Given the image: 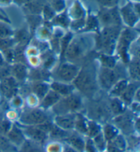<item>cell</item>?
Instances as JSON below:
<instances>
[{"label":"cell","instance_id":"cell-1","mask_svg":"<svg viewBox=\"0 0 140 152\" xmlns=\"http://www.w3.org/2000/svg\"><path fill=\"white\" fill-rule=\"evenodd\" d=\"M73 82L75 87L85 94H90L96 89L95 73L89 68H83L79 70Z\"/></svg>","mask_w":140,"mask_h":152},{"label":"cell","instance_id":"cell-22","mask_svg":"<svg viewBox=\"0 0 140 152\" xmlns=\"http://www.w3.org/2000/svg\"><path fill=\"white\" fill-rule=\"evenodd\" d=\"M128 84V83L127 80L123 79L118 80L113 85V87L110 89V95L111 96H115V97L120 96L121 94L125 91L126 87H127Z\"/></svg>","mask_w":140,"mask_h":152},{"label":"cell","instance_id":"cell-42","mask_svg":"<svg viewBox=\"0 0 140 152\" xmlns=\"http://www.w3.org/2000/svg\"><path fill=\"white\" fill-rule=\"evenodd\" d=\"M54 22L64 27H66L68 25V17H66V15H64V14L56 17V18L54 19Z\"/></svg>","mask_w":140,"mask_h":152},{"label":"cell","instance_id":"cell-25","mask_svg":"<svg viewBox=\"0 0 140 152\" xmlns=\"http://www.w3.org/2000/svg\"><path fill=\"white\" fill-rule=\"evenodd\" d=\"M25 6L26 10H28L29 12L36 15L42 12L44 4L40 0H31L28 3L26 4Z\"/></svg>","mask_w":140,"mask_h":152},{"label":"cell","instance_id":"cell-18","mask_svg":"<svg viewBox=\"0 0 140 152\" xmlns=\"http://www.w3.org/2000/svg\"><path fill=\"white\" fill-rule=\"evenodd\" d=\"M138 88V85H137L136 83L128 84L125 91H123V93L120 96L122 98L121 100L125 104H130L134 99L135 94Z\"/></svg>","mask_w":140,"mask_h":152},{"label":"cell","instance_id":"cell-3","mask_svg":"<svg viewBox=\"0 0 140 152\" xmlns=\"http://www.w3.org/2000/svg\"><path fill=\"white\" fill-rule=\"evenodd\" d=\"M81 100L79 96L71 94L60 99L56 104L53 106V110L57 115L72 113L80 109Z\"/></svg>","mask_w":140,"mask_h":152},{"label":"cell","instance_id":"cell-32","mask_svg":"<svg viewBox=\"0 0 140 152\" xmlns=\"http://www.w3.org/2000/svg\"><path fill=\"white\" fill-rule=\"evenodd\" d=\"M93 142L95 143V145L96 148V150L99 151H103L106 148L107 146V142L105 140L104 136H103V133L100 132L99 134H98L93 138Z\"/></svg>","mask_w":140,"mask_h":152},{"label":"cell","instance_id":"cell-38","mask_svg":"<svg viewBox=\"0 0 140 152\" xmlns=\"http://www.w3.org/2000/svg\"><path fill=\"white\" fill-rule=\"evenodd\" d=\"M49 77L48 73L45 70H34L32 73V78H33L35 80H41L47 79Z\"/></svg>","mask_w":140,"mask_h":152},{"label":"cell","instance_id":"cell-15","mask_svg":"<svg viewBox=\"0 0 140 152\" xmlns=\"http://www.w3.org/2000/svg\"><path fill=\"white\" fill-rule=\"evenodd\" d=\"M106 147L109 151H123L127 148V141L123 136L118 134L114 139L108 141Z\"/></svg>","mask_w":140,"mask_h":152},{"label":"cell","instance_id":"cell-19","mask_svg":"<svg viewBox=\"0 0 140 152\" xmlns=\"http://www.w3.org/2000/svg\"><path fill=\"white\" fill-rule=\"evenodd\" d=\"M115 123L118 127L123 130H129L132 126V119L128 115L122 113L115 119Z\"/></svg>","mask_w":140,"mask_h":152},{"label":"cell","instance_id":"cell-27","mask_svg":"<svg viewBox=\"0 0 140 152\" xmlns=\"http://www.w3.org/2000/svg\"><path fill=\"white\" fill-rule=\"evenodd\" d=\"M88 124L85 117L81 114H78L75 116V128L77 130L81 133H87L88 130Z\"/></svg>","mask_w":140,"mask_h":152},{"label":"cell","instance_id":"cell-26","mask_svg":"<svg viewBox=\"0 0 140 152\" xmlns=\"http://www.w3.org/2000/svg\"><path fill=\"white\" fill-rule=\"evenodd\" d=\"M103 136L107 141L111 140L118 134V130L116 126L111 124H105L103 128Z\"/></svg>","mask_w":140,"mask_h":152},{"label":"cell","instance_id":"cell-34","mask_svg":"<svg viewBox=\"0 0 140 152\" xmlns=\"http://www.w3.org/2000/svg\"><path fill=\"white\" fill-rule=\"evenodd\" d=\"M16 40L20 44L19 45H26L29 40V34L27 33L26 30H24V29L20 30L17 32V36H16Z\"/></svg>","mask_w":140,"mask_h":152},{"label":"cell","instance_id":"cell-52","mask_svg":"<svg viewBox=\"0 0 140 152\" xmlns=\"http://www.w3.org/2000/svg\"><path fill=\"white\" fill-rule=\"evenodd\" d=\"M4 57H2V55L0 54V66L4 65Z\"/></svg>","mask_w":140,"mask_h":152},{"label":"cell","instance_id":"cell-40","mask_svg":"<svg viewBox=\"0 0 140 152\" xmlns=\"http://www.w3.org/2000/svg\"><path fill=\"white\" fill-rule=\"evenodd\" d=\"M13 45V40L9 38H0V49L7 50L10 49Z\"/></svg>","mask_w":140,"mask_h":152},{"label":"cell","instance_id":"cell-20","mask_svg":"<svg viewBox=\"0 0 140 152\" xmlns=\"http://www.w3.org/2000/svg\"><path fill=\"white\" fill-rule=\"evenodd\" d=\"M11 74L16 79L22 80L26 79L27 75V70L26 66L23 64L18 63L11 68Z\"/></svg>","mask_w":140,"mask_h":152},{"label":"cell","instance_id":"cell-12","mask_svg":"<svg viewBox=\"0 0 140 152\" xmlns=\"http://www.w3.org/2000/svg\"><path fill=\"white\" fill-rule=\"evenodd\" d=\"M25 133L37 143H44L47 139V133L37 126H27L25 129Z\"/></svg>","mask_w":140,"mask_h":152},{"label":"cell","instance_id":"cell-17","mask_svg":"<svg viewBox=\"0 0 140 152\" xmlns=\"http://www.w3.org/2000/svg\"><path fill=\"white\" fill-rule=\"evenodd\" d=\"M61 99V96L54 90H49L43 97L41 106L44 109L52 107Z\"/></svg>","mask_w":140,"mask_h":152},{"label":"cell","instance_id":"cell-9","mask_svg":"<svg viewBox=\"0 0 140 152\" xmlns=\"http://www.w3.org/2000/svg\"><path fill=\"white\" fill-rule=\"evenodd\" d=\"M99 18L103 25L106 26H116L119 25L121 23V18L116 8L103 10L100 11Z\"/></svg>","mask_w":140,"mask_h":152},{"label":"cell","instance_id":"cell-39","mask_svg":"<svg viewBox=\"0 0 140 152\" xmlns=\"http://www.w3.org/2000/svg\"><path fill=\"white\" fill-rule=\"evenodd\" d=\"M12 124L8 120L0 121V135L6 134L10 130Z\"/></svg>","mask_w":140,"mask_h":152},{"label":"cell","instance_id":"cell-36","mask_svg":"<svg viewBox=\"0 0 140 152\" xmlns=\"http://www.w3.org/2000/svg\"><path fill=\"white\" fill-rule=\"evenodd\" d=\"M49 2L53 10L57 12L62 11L65 8L64 0H49Z\"/></svg>","mask_w":140,"mask_h":152},{"label":"cell","instance_id":"cell-11","mask_svg":"<svg viewBox=\"0 0 140 152\" xmlns=\"http://www.w3.org/2000/svg\"><path fill=\"white\" fill-rule=\"evenodd\" d=\"M0 89L2 94L8 98L14 97L17 93L18 84L17 79L13 77H9L1 79V83L0 84Z\"/></svg>","mask_w":140,"mask_h":152},{"label":"cell","instance_id":"cell-35","mask_svg":"<svg viewBox=\"0 0 140 152\" xmlns=\"http://www.w3.org/2000/svg\"><path fill=\"white\" fill-rule=\"evenodd\" d=\"M91 113L92 115V117L97 119L105 115V114H106V109H105V108L103 106L96 105L92 108Z\"/></svg>","mask_w":140,"mask_h":152},{"label":"cell","instance_id":"cell-28","mask_svg":"<svg viewBox=\"0 0 140 152\" xmlns=\"http://www.w3.org/2000/svg\"><path fill=\"white\" fill-rule=\"evenodd\" d=\"M49 133L50 136L53 138V139H62L64 138H67L68 137V133L65 130L58 127L56 124L54 125L53 124L51 130H49Z\"/></svg>","mask_w":140,"mask_h":152},{"label":"cell","instance_id":"cell-47","mask_svg":"<svg viewBox=\"0 0 140 152\" xmlns=\"http://www.w3.org/2000/svg\"><path fill=\"white\" fill-rule=\"evenodd\" d=\"M85 149H86L88 151H96V148L94 143L93 140L92 139H89L85 144Z\"/></svg>","mask_w":140,"mask_h":152},{"label":"cell","instance_id":"cell-53","mask_svg":"<svg viewBox=\"0 0 140 152\" xmlns=\"http://www.w3.org/2000/svg\"><path fill=\"white\" fill-rule=\"evenodd\" d=\"M10 2V0H0V3L1 4H8Z\"/></svg>","mask_w":140,"mask_h":152},{"label":"cell","instance_id":"cell-29","mask_svg":"<svg viewBox=\"0 0 140 152\" xmlns=\"http://www.w3.org/2000/svg\"><path fill=\"white\" fill-rule=\"evenodd\" d=\"M33 91L38 98L43 99L49 91V86L45 83H38L33 87Z\"/></svg>","mask_w":140,"mask_h":152},{"label":"cell","instance_id":"cell-16","mask_svg":"<svg viewBox=\"0 0 140 152\" xmlns=\"http://www.w3.org/2000/svg\"><path fill=\"white\" fill-rule=\"evenodd\" d=\"M52 90L56 91L61 96H66L73 94L75 86L64 82H54L51 85Z\"/></svg>","mask_w":140,"mask_h":152},{"label":"cell","instance_id":"cell-30","mask_svg":"<svg viewBox=\"0 0 140 152\" xmlns=\"http://www.w3.org/2000/svg\"><path fill=\"white\" fill-rule=\"evenodd\" d=\"M100 61L103 67L114 68L116 64V59L111 55L103 54L100 56Z\"/></svg>","mask_w":140,"mask_h":152},{"label":"cell","instance_id":"cell-48","mask_svg":"<svg viewBox=\"0 0 140 152\" xmlns=\"http://www.w3.org/2000/svg\"><path fill=\"white\" fill-rule=\"evenodd\" d=\"M85 25V21L83 18L81 19H77L72 23V27L75 29H78L83 27Z\"/></svg>","mask_w":140,"mask_h":152},{"label":"cell","instance_id":"cell-4","mask_svg":"<svg viewBox=\"0 0 140 152\" xmlns=\"http://www.w3.org/2000/svg\"><path fill=\"white\" fill-rule=\"evenodd\" d=\"M48 120L44 111L40 109H31L26 111L19 118L21 123L26 126H37Z\"/></svg>","mask_w":140,"mask_h":152},{"label":"cell","instance_id":"cell-51","mask_svg":"<svg viewBox=\"0 0 140 152\" xmlns=\"http://www.w3.org/2000/svg\"><path fill=\"white\" fill-rule=\"evenodd\" d=\"M15 1H17V3L21 4H26L27 3H28L29 1H30L31 0H15Z\"/></svg>","mask_w":140,"mask_h":152},{"label":"cell","instance_id":"cell-33","mask_svg":"<svg viewBox=\"0 0 140 152\" xmlns=\"http://www.w3.org/2000/svg\"><path fill=\"white\" fill-rule=\"evenodd\" d=\"M71 16L75 20L83 18L84 16V10L78 2H76L71 9Z\"/></svg>","mask_w":140,"mask_h":152},{"label":"cell","instance_id":"cell-7","mask_svg":"<svg viewBox=\"0 0 140 152\" xmlns=\"http://www.w3.org/2000/svg\"><path fill=\"white\" fill-rule=\"evenodd\" d=\"M79 68L71 63H63L59 66L57 75L58 79L62 82L69 83L73 81L79 72Z\"/></svg>","mask_w":140,"mask_h":152},{"label":"cell","instance_id":"cell-44","mask_svg":"<svg viewBox=\"0 0 140 152\" xmlns=\"http://www.w3.org/2000/svg\"><path fill=\"white\" fill-rule=\"evenodd\" d=\"M11 68L4 65L0 66V79H3L10 76Z\"/></svg>","mask_w":140,"mask_h":152},{"label":"cell","instance_id":"cell-6","mask_svg":"<svg viewBox=\"0 0 140 152\" xmlns=\"http://www.w3.org/2000/svg\"><path fill=\"white\" fill-rule=\"evenodd\" d=\"M135 37V34L134 32L130 29H125L120 36L118 45V51L123 61L125 63H128L129 61V56L128 55V47L130 42L133 40Z\"/></svg>","mask_w":140,"mask_h":152},{"label":"cell","instance_id":"cell-37","mask_svg":"<svg viewBox=\"0 0 140 152\" xmlns=\"http://www.w3.org/2000/svg\"><path fill=\"white\" fill-rule=\"evenodd\" d=\"M12 35V31L8 25L0 23V38H9Z\"/></svg>","mask_w":140,"mask_h":152},{"label":"cell","instance_id":"cell-54","mask_svg":"<svg viewBox=\"0 0 140 152\" xmlns=\"http://www.w3.org/2000/svg\"><path fill=\"white\" fill-rule=\"evenodd\" d=\"M0 18H1V19H5V18H4L3 17H2V16L0 15Z\"/></svg>","mask_w":140,"mask_h":152},{"label":"cell","instance_id":"cell-41","mask_svg":"<svg viewBox=\"0 0 140 152\" xmlns=\"http://www.w3.org/2000/svg\"><path fill=\"white\" fill-rule=\"evenodd\" d=\"M98 27V20L95 17H89L87 20V24L86 27V30H94Z\"/></svg>","mask_w":140,"mask_h":152},{"label":"cell","instance_id":"cell-5","mask_svg":"<svg viewBox=\"0 0 140 152\" xmlns=\"http://www.w3.org/2000/svg\"><path fill=\"white\" fill-rule=\"evenodd\" d=\"M86 47L83 38H75L69 43L64 55L68 60H75L83 56Z\"/></svg>","mask_w":140,"mask_h":152},{"label":"cell","instance_id":"cell-8","mask_svg":"<svg viewBox=\"0 0 140 152\" xmlns=\"http://www.w3.org/2000/svg\"><path fill=\"white\" fill-rule=\"evenodd\" d=\"M118 80V75L114 68L103 67L99 73V82L103 89L109 90Z\"/></svg>","mask_w":140,"mask_h":152},{"label":"cell","instance_id":"cell-13","mask_svg":"<svg viewBox=\"0 0 140 152\" xmlns=\"http://www.w3.org/2000/svg\"><path fill=\"white\" fill-rule=\"evenodd\" d=\"M75 116L72 113L59 115L55 118V123L58 127L64 130H71L75 128Z\"/></svg>","mask_w":140,"mask_h":152},{"label":"cell","instance_id":"cell-31","mask_svg":"<svg viewBox=\"0 0 140 152\" xmlns=\"http://www.w3.org/2000/svg\"><path fill=\"white\" fill-rule=\"evenodd\" d=\"M100 130H101L100 126L98 124H96L95 121H88V130H87L86 134H88L90 139H93L98 134H99L100 132Z\"/></svg>","mask_w":140,"mask_h":152},{"label":"cell","instance_id":"cell-2","mask_svg":"<svg viewBox=\"0 0 140 152\" xmlns=\"http://www.w3.org/2000/svg\"><path fill=\"white\" fill-rule=\"evenodd\" d=\"M120 29L118 25L107 26L103 29L98 38V47L105 54L113 53L116 40L118 38Z\"/></svg>","mask_w":140,"mask_h":152},{"label":"cell","instance_id":"cell-50","mask_svg":"<svg viewBox=\"0 0 140 152\" xmlns=\"http://www.w3.org/2000/svg\"><path fill=\"white\" fill-rule=\"evenodd\" d=\"M133 109L135 111L139 112V103H134L133 104Z\"/></svg>","mask_w":140,"mask_h":152},{"label":"cell","instance_id":"cell-43","mask_svg":"<svg viewBox=\"0 0 140 152\" xmlns=\"http://www.w3.org/2000/svg\"><path fill=\"white\" fill-rule=\"evenodd\" d=\"M71 34H69L68 35H66L62 40V57L64 56V54H65L66 50L67 49L68 45H69L70 41L71 40Z\"/></svg>","mask_w":140,"mask_h":152},{"label":"cell","instance_id":"cell-46","mask_svg":"<svg viewBox=\"0 0 140 152\" xmlns=\"http://www.w3.org/2000/svg\"><path fill=\"white\" fill-rule=\"evenodd\" d=\"M43 12H44L45 17V18H47V19H49V18H52L54 15V11L52 9L51 7L49 6H44Z\"/></svg>","mask_w":140,"mask_h":152},{"label":"cell","instance_id":"cell-10","mask_svg":"<svg viewBox=\"0 0 140 152\" xmlns=\"http://www.w3.org/2000/svg\"><path fill=\"white\" fill-rule=\"evenodd\" d=\"M139 4H128L121 9L120 12L124 21L132 27L139 20Z\"/></svg>","mask_w":140,"mask_h":152},{"label":"cell","instance_id":"cell-21","mask_svg":"<svg viewBox=\"0 0 140 152\" xmlns=\"http://www.w3.org/2000/svg\"><path fill=\"white\" fill-rule=\"evenodd\" d=\"M67 142L69 143L73 149L77 151H84L85 149L86 142L77 134H72L66 138Z\"/></svg>","mask_w":140,"mask_h":152},{"label":"cell","instance_id":"cell-23","mask_svg":"<svg viewBox=\"0 0 140 152\" xmlns=\"http://www.w3.org/2000/svg\"><path fill=\"white\" fill-rule=\"evenodd\" d=\"M110 109L114 115H120L124 113L125 110V103L118 98H114L110 102Z\"/></svg>","mask_w":140,"mask_h":152},{"label":"cell","instance_id":"cell-45","mask_svg":"<svg viewBox=\"0 0 140 152\" xmlns=\"http://www.w3.org/2000/svg\"><path fill=\"white\" fill-rule=\"evenodd\" d=\"M120 0H100V4L106 8H113L116 6Z\"/></svg>","mask_w":140,"mask_h":152},{"label":"cell","instance_id":"cell-14","mask_svg":"<svg viewBox=\"0 0 140 152\" xmlns=\"http://www.w3.org/2000/svg\"><path fill=\"white\" fill-rule=\"evenodd\" d=\"M8 139L16 146H21L26 140V138L23 131L17 126H11L10 130L7 133Z\"/></svg>","mask_w":140,"mask_h":152},{"label":"cell","instance_id":"cell-24","mask_svg":"<svg viewBox=\"0 0 140 152\" xmlns=\"http://www.w3.org/2000/svg\"><path fill=\"white\" fill-rule=\"evenodd\" d=\"M139 66L140 61L139 57H135L129 64V74L130 77L135 80H139Z\"/></svg>","mask_w":140,"mask_h":152},{"label":"cell","instance_id":"cell-49","mask_svg":"<svg viewBox=\"0 0 140 152\" xmlns=\"http://www.w3.org/2000/svg\"><path fill=\"white\" fill-rule=\"evenodd\" d=\"M10 141L8 139H6L0 136V147H4V148H8V147H10Z\"/></svg>","mask_w":140,"mask_h":152}]
</instances>
